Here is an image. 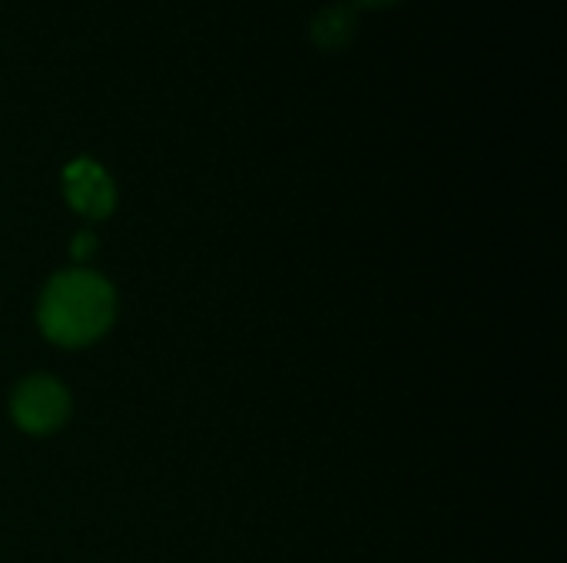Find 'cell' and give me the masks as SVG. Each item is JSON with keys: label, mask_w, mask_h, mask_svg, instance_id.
Segmentation results:
<instances>
[{"label": "cell", "mask_w": 567, "mask_h": 563, "mask_svg": "<svg viewBox=\"0 0 567 563\" xmlns=\"http://www.w3.org/2000/svg\"><path fill=\"white\" fill-rule=\"evenodd\" d=\"M116 315L113 289L90 269H70L50 279L40 295V329L50 342L63 348H80L96 342Z\"/></svg>", "instance_id": "1"}, {"label": "cell", "mask_w": 567, "mask_h": 563, "mask_svg": "<svg viewBox=\"0 0 567 563\" xmlns=\"http://www.w3.org/2000/svg\"><path fill=\"white\" fill-rule=\"evenodd\" d=\"M10 415L27 435H53L70 418V392L50 375H33L17 385Z\"/></svg>", "instance_id": "2"}, {"label": "cell", "mask_w": 567, "mask_h": 563, "mask_svg": "<svg viewBox=\"0 0 567 563\" xmlns=\"http://www.w3.org/2000/svg\"><path fill=\"white\" fill-rule=\"evenodd\" d=\"M63 192H66L70 206L90 219H106L116 206V189H113L106 169L93 159H73L63 169Z\"/></svg>", "instance_id": "3"}, {"label": "cell", "mask_w": 567, "mask_h": 563, "mask_svg": "<svg viewBox=\"0 0 567 563\" xmlns=\"http://www.w3.org/2000/svg\"><path fill=\"white\" fill-rule=\"evenodd\" d=\"M359 30V17L352 7L346 3H332V7H322L316 17H312V40L322 46V50H342L349 46V40L355 37Z\"/></svg>", "instance_id": "4"}, {"label": "cell", "mask_w": 567, "mask_h": 563, "mask_svg": "<svg viewBox=\"0 0 567 563\" xmlns=\"http://www.w3.org/2000/svg\"><path fill=\"white\" fill-rule=\"evenodd\" d=\"M86 252H93V236H86V232H83V236H76V246H73V256H76V259H83Z\"/></svg>", "instance_id": "5"}, {"label": "cell", "mask_w": 567, "mask_h": 563, "mask_svg": "<svg viewBox=\"0 0 567 563\" xmlns=\"http://www.w3.org/2000/svg\"><path fill=\"white\" fill-rule=\"evenodd\" d=\"M359 7H392L395 0H355Z\"/></svg>", "instance_id": "6"}]
</instances>
